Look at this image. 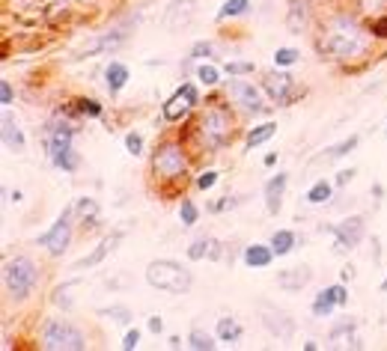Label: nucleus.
<instances>
[{
    "label": "nucleus",
    "instance_id": "46",
    "mask_svg": "<svg viewBox=\"0 0 387 351\" xmlns=\"http://www.w3.org/2000/svg\"><path fill=\"white\" fill-rule=\"evenodd\" d=\"M137 345H140V331H129L126 336H122V348L126 351H134Z\"/></svg>",
    "mask_w": 387,
    "mask_h": 351
},
{
    "label": "nucleus",
    "instance_id": "27",
    "mask_svg": "<svg viewBox=\"0 0 387 351\" xmlns=\"http://www.w3.org/2000/svg\"><path fill=\"white\" fill-rule=\"evenodd\" d=\"M331 194H334V185H331L328 179H319V182L310 185L307 203H310V206H322V203H328V199H331Z\"/></svg>",
    "mask_w": 387,
    "mask_h": 351
},
{
    "label": "nucleus",
    "instance_id": "55",
    "mask_svg": "<svg viewBox=\"0 0 387 351\" xmlns=\"http://www.w3.org/2000/svg\"><path fill=\"white\" fill-rule=\"evenodd\" d=\"M379 289H381V292H384V295H387V277H384V280H381V286H379Z\"/></svg>",
    "mask_w": 387,
    "mask_h": 351
},
{
    "label": "nucleus",
    "instance_id": "42",
    "mask_svg": "<svg viewBox=\"0 0 387 351\" xmlns=\"http://www.w3.org/2000/svg\"><path fill=\"white\" fill-rule=\"evenodd\" d=\"M126 149H129V155H143V137L137 134V131H129L126 134Z\"/></svg>",
    "mask_w": 387,
    "mask_h": 351
},
{
    "label": "nucleus",
    "instance_id": "3",
    "mask_svg": "<svg viewBox=\"0 0 387 351\" xmlns=\"http://www.w3.org/2000/svg\"><path fill=\"white\" fill-rule=\"evenodd\" d=\"M146 283L158 292L185 295L194 286V274L176 259H155L146 265Z\"/></svg>",
    "mask_w": 387,
    "mask_h": 351
},
{
    "label": "nucleus",
    "instance_id": "43",
    "mask_svg": "<svg viewBox=\"0 0 387 351\" xmlns=\"http://www.w3.org/2000/svg\"><path fill=\"white\" fill-rule=\"evenodd\" d=\"M215 185H218V173L215 170H206V173L197 176V187H199V191H209V187H215Z\"/></svg>",
    "mask_w": 387,
    "mask_h": 351
},
{
    "label": "nucleus",
    "instance_id": "23",
    "mask_svg": "<svg viewBox=\"0 0 387 351\" xmlns=\"http://www.w3.org/2000/svg\"><path fill=\"white\" fill-rule=\"evenodd\" d=\"M310 21V6L307 0H289V15H286V27H289L292 33H304Z\"/></svg>",
    "mask_w": 387,
    "mask_h": 351
},
{
    "label": "nucleus",
    "instance_id": "45",
    "mask_svg": "<svg viewBox=\"0 0 387 351\" xmlns=\"http://www.w3.org/2000/svg\"><path fill=\"white\" fill-rule=\"evenodd\" d=\"M12 102H15V90H12L9 81H0V105L9 107Z\"/></svg>",
    "mask_w": 387,
    "mask_h": 351
},
{
    "label": "nucleus",
    "instance_id": "51",
    "mask_svg": "<svg viewBox=\"0 0 387 351\" xmlns=\"http://www.w3.org/2000/svg\"><path fill=\"white\" fill-rule=\"evenodd\" d=\"M352 277H355V268H343V271H340V280H343V283L352 280Z\"/></svg>",
    "mask_w": 387,
    "mask_h": 351
},
{
    "label": "nucleus",
    "instance_id": "22",
    "mask_svg": "<svg viewBox=\"0 0 387 351\" xmlns=\"http://www.w3.org/2000/svg\"><path fill=\"white\" fill-rule=\"evenodd\" d=\"M4 146L12 149V152H21L24 149V131L9 110H4Z\"/></svg>",
    "mask_w": 387,
    "mask_h": 351
},
{
    "label": "nucleus",
    "instance_id": "33",
    "mask_svg": "<svg viewBox=\"0 0 387 351\" xmlns=\"http://www.w3.org/2000/svg\"><path fill=\"white\" fill-rule=\"evenodd\" d=\"M74 110H78L81 117H90V119H102V114H105V107L96 102V98H78L74 102Z\"/></svg>",
    "mask_w": 387,
    "mask_h": 351
},
{
    "label": "nucleus",
    "instance_id": "10",
    "mask_svg": "<svg viewBox=\"0 0 387 351\" xmlns=\"http://www.w3.org/2000/svg\"><path fill=\"white\" fill-rule=\"evenodd\" d=\"M259 319H262V328H265L274 340H292L295 336V319L286 310L268 304V300H259Z\"/></svg>",
    "mask_w": 387,
    "mask_h": 351
},
{
    "label": "nucleus",
    "instance_id": "17",
    "mask_svg": "<svg viewBox=\"0 0 387 351\" xmlns=\"http://www.w3.org/2000/svg\"><path fill=\"white\" fill-rule=\"evenodd\" d=\"M119 241H122V232H110V235H105V238H102V244H98V247L93 250V253H86L84 259L74 262V271H81V268H96L98 262H105L107 253H114V250L119 247Z\"/></svg>",
    "mask_w": 387,
    "mask_h": 351
},
{
    "label": "nucleus",
    "instance_id": "36",
    "mask_svg": "<svg viewBox=\"0 0 387 351\" xmlns=\"http://www.w3.org/2000/svg\"><path fill=\"white\" fill-rule=\"evenodd\" d=\"M223 72L230 74V78H244V74H254L256 72V62H247V60H230Z\"/></svg>",
    "mask_w": 387,
    "mask_h": 351
},
{
    "label": "nucleus",
    "instance_id": "35",
    "mask_svg": "<svg viewBox=\"0 0 387 351\" xmlns=\"http://www.w3.org/2000/svg\"><path fill=\"white\" fill-rule=\"evenodd\" d=\"M298 60H301V51H298V48H277V51H274V66H280V69L295 66Z\"/></svg>",
    "mask_w": 387,
    "mask_h": 351
},
{
    "label": "nucleus",
    "instance_id": "16",
    "mask_svg": "<svg viewBox=\"0 0 387 351\" xmlns=\"http://www.w3.org/2000/svg\"><path fill=\"white\" fill-rule=\"evenodd\" d=\"M331 348H360L358 340V322L355 319H343L331 328Z\"/></svg>",
    "mask_w": 387,
    "mask_h": 351
},
{
    "label": "nucleus",
    "instance_id": "49",
    "mask_svg": "<svg viewBox=\"0 0 387 351\" xmlns=\"http://www.w3.org/2000/svg\"><path fill=\"white\" fill-rule=\"evenodd\" d=\"M149 331L161 333V331H164V319H161V316H149Z\"/></svg>",
    "mask_w": 387,
    "mask_h": 351
},
{
    "label": "nucleus",
    "instance_id": "30",
    "mask_svg": "<svg viewBox=\"0 0 387 351\" xmlns=\"http://www.w3.org/2000/svg\"><path fill=\"white\" fill-rule=\"evenodd\" d=\"M129 39V33L126 30H117V33H107V36H102L93 48H90V54H98V51H117V48Z\"/></svg>",
    "mask_w": 387,
    "mask_h": 351
},
{
    "label": "nucleus",
    "instance_id": "31",
    "mask_svg": "<svg viewBox=\"0 0 387 351\" xmlns=\"http://www.w3.org/2000/svg\"><path fill=\"white\" fill-rule=\"evenodd\" d=\"M251 9V0H223V6L218 12V21H227V18H239Z\"/></svg>",
    "mask_w": 387,
    "mask_h": 351
},
{
    "label": "nucleus",
    "instance_id": "37",
    "mask_svg": "<svg viewBox=\"0 0 387 351\" xmlns=\"http://www.w3.org/2000/svg\"><path fill=\"white\" fill-rule=\"evenodd\" d=\"M188 345H191L194 351H215V348H218V343L211 340L209 333H203V331H191V336H188Z\"/></svg>",
    "mask_w": 387,
    "mask_h": 351
},
{
    "label": "nucleus",
    "instance_id": "9",
    "mask_svg": "<svg viewBox=\"0 0 387 351\" xmlns=\"http://www.w3.org/2000/svg\"><path fill=\"white\" fill-rule=\"evenodd\" d=\"M328 232L334 235V253H336V256H343V253L355 250L360 241H364L367 223H364V218H360V215H352V218L340 220L336 227H328Z\"/></svg>",
    "mask_w": 387,
    "mask_h": 351
},
{
    "label": "nucleus",
    "instance_id": "39",
    "mask_svg": "<svg viewBox=\"0 0 387 351\" xmlns=\"http://www.w3.org/2000/svg\"><path fill=\"white\" fill-rule=\"evenodd\" d=\"M98 316H107L110 322H117V324H129L131 322V310L129 307H107V310H98Z\"/></svg>",
    "mask_w": 387,
    "mask_h": 351
},
{
    "label": "nucleus",
    "instance_id": "44",
    "mask_svg": "<svg viewBox=\"0 0 387 351\" xmlns=\"http://www.w3.org/2000/svg\"><path fill=\"white\" fill-rule=\"evenodd\" d=\"M369 33L376 36V39H387V15H379L376 21L369 24Z\"/></svg>",
    "mask_w": 387,
    "mask_h": 351
},
{
    "label": "nucleus",
    "instance_id": "18",
    "mask_svg": "<svg viewBox=\"0 0 387 351\" xmlns=\"http://www.w3.org/2000/svg\"><path fill=\"white\" fill-rule=\"evenodd\" d=\"M286 185H289V176L277 173L265 182V211L268 215H280V206H283V194H286Z\"/></svg>",
    "mask_w": 387,
    "mask_h": 351
},
{
    "label": "nucleus",
    "instance_id": "48",
    "mask_svg": "<svg viewBox=\"0 0 387 351\" xmlns=\"http://www.w3.org/2000/svg\"><path fill=\"white\" fill-rule=\"evenodd\" d=\"M232 206V197H223L221 199V203H215V206H209V211H211V215H218V211H227Z\"/></svg>",
    "mask_w": 387,
    "mask_h": 351
},
{
    "label": "nucleus",
    "instance_id": "1",
    "mask_svg": "<svg viewBox=\"0 0 387 351\" xmlns=\"http://www.w3.org/2000/svg\"><path fill=\"white\" fill-rule=\"evenodd\" d=\"M369 36L360 21L352 18V15H334L322 24V33H319V51L324 57H334V60H360L367 51H369Z\"/></svg>",
    "mask_w": 387,
    "mask_h": 351
},
{
    "label": "nucleus",
    "instance_id": "47",
    "mask_svg": "<svg viewBox=\"0 0 387 351\" xmlns=\"http://www.w3.org/2000/svg\"><path fill=\"white\" fill-rule=\"evenodd\" d=\"M352 179H355V167H352V170H340V173H336V182H334V185H340V187H343V185H348Z\"/></svg>",
    "mask_w": 387,
    "mask_h": 351
},
{
    "label": "nucleus",
    "instance_id": "15",
    "mask_svg": "<svg viewBox=\"0 0 387 351\" xmlns=\"http://www.w3.org/2000/svg\"><path fill=\"white\" fill-rule=\"evenodd\" d=\"M74 140V128L69 122H54L51 128L45 134V152H48V161H54L60 152H66Z\"/></svg>",
    "mask_w": 387,
    "mask_h": 351
},
{
    "label": "nucleus",
    "instance_id": "28",
    "mask_svg": "<svg viewBox=\"0 0 387 351\" xmlns=\"http://www.w3.org/2000/svg\"><path fill=\"white\" fill-rule=\"evenodd\" d=\"M358 143H360V137H358V134L346 137V140H340V143H334V146L324 149V158H328V161H340V158H346L348 152H355Z\"/></svg>",
    "mask_w": 387,
    "mask_h": 351
},
{
    "label": "nucleus",
    "instance_id": "38",
    "mask_svg": "<svg viewBox=\"0 0 387 351\" xmlns=\"http://www.w3.org/2000/svg\"><path fill=\"white\" fill-rule=\"evenodd\" d=\"M179 218H182L185 227H194L197 218H199V211H197V206H194V199H188V197L182 199V206H179Z\"/></svg>",
    "mask_w": 387,
    "mask_h": 351
},
{
    "label": "nucleus",
    "instance_id": "25",
    "mask_svg": "<svg viewBox=\"0 0 387 351\" xmlns=\"http://www.w3.org/2000/svg\"><path fill=\"white\" fill-rule=\"evenodd\" d=\"M242 324H239V319L235 316H221L218 319V340L221 343H230V345H235L242 340Z\"/></svg>",
    "mask_w": 387,
    "mask_h": 351
},
{
    "label": "nucleus",
    "instance_id": "13",
    "mask_svg": "<svg viewBox=\"0 0 387 351\" xmlns=\"http://www.w3.org/2000/svg\"><path fill=\"white\" fill-rule=\"evenodd\" d=\"M194 18H197V0H173L164 9V15H161V24H164L167 33H182L185 27H191Z\"/></svg>",
    "mask_w": 387,
    "mask_h": 351
},
{
    "label": "nucleus",
    "instance_id": "21",
    "mask_svg": "<svg viewBox=\"0 0 387 351\" xmlns=\"http://www.w3.org/2000/svg\"><path fill=\"white\" fill-rule=\"evenodd\" d=\"M274 250L271 244H247L244 247V265L247 268H268L271 262H274Z\"/></svg>",
    "mask_w": 387,
    "mask_h": 351
},
{
    "label": "nucleus",
    "instance_id": "2",
    "mask_svg": "<svg viewBox=\"0 0 387 351\" xmlns=\"http://www.w3.org/2000/svg\"><path fill=\"white\" fill-rule=\"evenodd\" d=\"M197 137L206 152H218L232 140V114L223 105H211L199 110L197 117Z\"/></svg>",
    "mask_w": 387,
    "mask_h": 351
},
{
    "label": "nucleus",
    "instance_id": "40",
    "mask_svg": "<svg viewBox=\"0 0 387 351\" xmlns=\"http://www.w3.org/2000/svg\"><path fill=\"white\" fill-rule=\"evenodd\" d=\"M209 247H211V238H197V241L188 247V259L191 262H199L209 256Z\"/></svg>",
    "mask_w": 387,
    "mask_h": 351
},
{
    "label": "nucleus",
    "instance_id": "52",
    "mask_svg": "<svg viewBox=\"0 0 387 351\" xmlns=\"http://www.w3.org/2000/svg\"><path fill=\"white\" fill-rule=\"evenodd\" d=\"M372 197L381 199V197H384V187H381V185H372Z\"/></svg>",
    "mask_w": 387,
    "mask_h": 351
},
{
    "label": "nucleus",
    "instance_id": "11",
    "mask_svg": "<svg viewBox=\"0 0 387 351\" xmlns=\"http://www.w3.org/2000/svg\"><path fill=\"white\" fill-rule=\"evenodd\" d=\"M227 95H230L232 105H239L244 110V114H265L268 110L265 102H262V93L251 81H239V78L227 81Z\"/></svg>",
    "mask_w": 387,
    "mask_h": 351
},
{
    "label": "nucleus",
    "instance_id": "32",
    "mask_svg": "<svg viewBox=\"0 0 387 351\" xmlns=\"http://www.w3.org/2000/svg\"><path fill=\"white\" fill-rule=\"evenodd\" d=\"M51 164H54L57 170H63V173H74V170L81 167V155L74 152V146H69L66 152H60V155L51 161Z\"/></svg>",
    "mask_w": 387,
    "mask_h": 351
},
{
    "label": "nucleus",
    "instance_id": "53",
    "mask_svg": "<svg viewBox=\"0 0 387 351\" xmlns=\"http://www.w3.org/2000/svg\"><path fill=\"white\" fill-rule=\"evenodd\" d=\"M274 164H277V155L268 152V155H265V167H274Z\"/></svg>",
    "mask_w": 387,
    "mask_h": 351
},
{
    "label": "nucleus",
    "instance_id": "29",
    "mask_svg": "<svg viewBox=\"0 0 387 351\" xmlns=\"http://www.w3.org/2000/svg\"><path fill=\"white\" fill-rule=\"evenodd\" d=\"M268 244H271V250H274L277 256L292 253V247H295V232H292V230H277V232L271 235Z\"/></svg>",
    "mask_w": 387,
    "mask_h": 351
},
{
    "label": "nucleus",
    "instance_id": "12",
    "mask_svg": "<svg viewBox=\"0 0 387 351\" xmlns=\"http://www.w3.org/2000/svg\"><path fill=\"white\" fill-rule=\"evenodd\" d=\"M197 102H199L197 86L194 84H182L179 90L164 102V107H161V117H164L167 122H179V119H185V117L191 114Z\"/></svg>",
    "mask_w": 387,
    "mask_h": 351
},
{
    "label": "nucleus",
    "instance_id": "19",
    "mask_svg": "<svg viewBox=\"0 0 387 351\" xmlns=\"http://www.w3.org/2000/svg\"><path fill=\"white\" fill-rule=\"evenodd\" d=\"M310 280H313V268L310 265H295V268H286L277 274L280 289H286V292H301L304 286H310Z\"/></svg>",
    "mask_w": 387,
    "mask_h": 351
},
{
    "label": "nucleus",
    "instance_id": "24",
    "mask_svg": "<svg viewBox=\"0 0 387 351\" xmlns=\"http://www.w3.org/2000/svg\"><path fill=\"white\" fill-rule=\"evenodd\" d=\"M274 134H277V122H262V125H256V128L247 131V137H244V149H247V152H254L256 146L268 143Z\"/></svg>",
    "mask_w": 387,
    "mask_h": 351
},
{
    "label": "nucleus",
    "instance_id": "34",
    "mask_svg": "<svg viewBox=\"0 0 387 351\" xmlns=\"http://www.w3.org/2000/svg\"><path fill=\"white\" fill-rule=\"evenodd\" d=\"M197 81L203 86H218L221 84V69L211 66V62H203V66H197Z\"/></svg>",
    "mask_w": 387,
    "mask_h": 351
},
{
    "label": "nucleus",
    "instance_id": "4",
    "mask_svg": "<svg viewBox=\"0 0 387 351\" xmlns=\"http://www.w3.org/2000/svg\"><path fill=\"white\" fill-rule=\"evenodd\" d=\"M149 170H152V179L161 185L179 182V179H185V173H188V152H185V146L176 140L158 143L152 152V161H149Z\"/></svg>",
    "mask_w": 387,
    "mask_h": 351
},
{
    "label": "nucleus",
    "instance_id": "26",
    "mask_svg": "<svg viewBox=\"0 0 387 351\" xmlns=\"http://www.w3.org/2000/svg\"><path fill=\"white\" fill-rule=\"evenodd\" d=\"M74 215L81 218V227H96L98 223V203L96 199H90V197H81L78 203H74Z\"/></svg>",
    "mask_w": 387,
    "mask_h": 351
},
{
    "label": "nucleus",
    "instance_id": "56",
    "mask_svg": "<svg viewBox=\"0 0 387 351\" xmlns=\"http://www.w3.org/2000/svg\"><path fill=\"white\" fill-rule=\"evenodd\" d=\"M384 131H387V128H384Z\"/></svg>",
    "mask_w": 387,
    "mask_h": 351
},
{
    "label": "nucleus",
    "instance_id": "20",
    "mask_svg": "<svg viewBox=\"0 0 387 351\" xmlns=\"http://www.w3.org/2000/svg\"><path fill=\"white\" fill-rule=\"evenodd\" d=\"M129 78H131V72H129L126 62H119V60H110V62H107V69H105V86H107L110 95H119L122 90H126Z\"/></svg>",
    "mask_w": 387,
    "mask_h": 351
},
{
    "label": "nucleus",
    "instance_id": "50",
    "mask_svg": "<svg viewBox=\"0 0 387 351\" xmlns=\"http://www.w3.org/2000/svg\"><path fill=\"white\" fill-rule=\"evenodd\" d=\"M372 247H376V250H372V262H376V265H379V262H381V241H379V238H376V241H372Z\"/></svg>",
    "mask_w": 387,
    "mask_h": 351
},
{
    "label": "nucleus",
    "instance_id": "7",
    "mask_svg": "<svg viewBox=\"0 0 387 351\" xmlns=\"http://www.w3.org/2000/svg\"><path fill=\"white\" fill-rule=\"evenodd\" d=\"M262 90L268 93L271 105H277V107L292 105L295 98L304 93V90H298V86H295V78H292V74H286L280 66L262 72Z\"/></svg>",
    "mask_w": 387,
    "mask_h": 351
},
{
    "label": "nucleus",
    "instance_id": "6",
    "mask_svg": "<svg viewBox=\"0 0 387 351\" xmlns=\"http://www.w3.org/2000/svg\"><path fill=\"white\" fill-rule=\"evenodd\" d=\"M42 348L48 351H84V333L66 319H48L42 328Z\"/></svg>",
    "mask_w": 387,
    "mask_h": 351
},
{
    "label": "nucleus",
    "instance_id": "14",
    "mask_svg": "<svg viewBox=\"0 0 387 351\" xmlns=\"http://www.w3.org/2000/svg\"><path fill=\"white\" fill-rule=\"evenodd\" d=\"M348 304V292H346V286L343 283H334L328 286V289H322L316 298H313V316L316 319H331L334 316V310L336 307H346Z\"/></svg>",
    "mask_w": 387,
    "mask_h": 351
},
{
    "label": "nucleus",
    "instance_id": "41",
    "mask_svg": "<svg viewBox=\"0 0 387 351\" xmlns=\"http://www.w3.org/2000/svg\"><path fill=\"white\" fill-rule=\"evenodd\" d=\"M211 42L209 39H199V42H194V48H191V54H188V62H197V60H206V57H211Z\"/></svg>",
    "mask_w": 387,
    "mask_h": 351
},
{
    "label": "nucleus",
    "instance_id": "5",
    "mask_svg": "<svg viewBox=\"0 0 387 351\" xmlns=\"http://www.w3.org/2000/svg\"><path fill=\"white\" fill-rule=\"evenodd\" d=\"M36 280H39V268H36L30 256H15L4 265V289L12 300L30 298V292L36 289Z\"/></svg>",
    "mask_w": 387,
    "mask_h": 351
},
{
    "label": "nucleus",
    "instance_id": "54",
    "mask_svg": "<svg viewBox=\"0 0 387 351\" xmlns=\"http://www.w3.org/2000/svg\"><path fill=\"white\" fill-rule=\"evenodd\" d=\"M170 348H182V340H179V336H170Z\"/></svg>",
    "mask_w": 387,
    "mask_h": 351
},
{
    "label": "nucleus",
    "instance_id": "8",
    "mask_svg": "<svg viewBox=\"0 0 387 351\" xmlns=\"http://www.w3.org/2000/svg\"><path fill=\"white\" fill-rule=\"evenodd\" d=\"M72 227H74V206L60 211L57 220L51 223V230L39 235V247H45L51 256H63L72 241Z\"/></svg>",
    "mask_w": 387,
    "mask_h": 351
}]
</instances>
